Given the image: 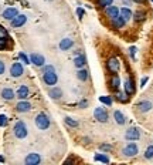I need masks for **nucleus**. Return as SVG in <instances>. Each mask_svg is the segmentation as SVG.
<instances>
[{"label":"nucleus","instance_id":"1","mask_svg":"<svg viewBox=\"0 0 153 165\" xmlns=\"http://www.w3.org/2000/svg\"><path fill=\"white\" fill-rule=\"evenodd\" d=\"M13 133H14V135H16L19 140H23V138L27 137V134H28V131H27V125H26L23 121H17V122L14 124Z\"/></svg>","mask_w":153,"mask_h":165},{"label":"nucleus","instance_id":"2","mask_svg":"<svg viewBox=\"0 0 153 165\" xmlns=\"http://www.w3.org/2000/svg\"><path fill=\"white\" fill-rule=\"evenodd\" d=\"M36 125H37L38 130H47L50 127V118L47 117V114L44 113H40L36 117Z\"/></svg>","mask_w":153,"mask_h":165},{"label":"nucleus","instance_id":"3","mask_svg":"<svg viewBox=\"0 0 153 165\" xmlns=\"http://www.w3.org/2000/svg\"><path fill=\"white\" fill-rule=\"evenodd\" d=\"M43 81L47 84V85H55L58 81V77L55 74V70L54 71H44L43 73Z\"/></svg>","mask_w":153,"mask_h":165},{"label":"nucleus","instance_id":"4","mask_svg":"<svg viewBox=\"0 0 153 165\" xmlns=\"http://www.w3.org/2000/svg\"><path fill=\"white\" fill-rule=\"evenodd\" d=\"M24 73V69H23V64L21 63H13L12 67H10V74L14 78H19V77L23 76Z\"/></svg>","mask_w":153,"mask_h":165},{"label":"nucleus","instance_id":"5","mask_svg":"<svg viewBox=\"0 0 153 165\" xmlns=\"http://www.w3.org/2000/svg\"><path fill=\"white\" fill-rule=\"evenodd\" d=\"M94 117H95L99 122H106V121H108V111H106L105 108L98 107V108H95V111H94Z\"/></svg>","mask_w":153,"mask_h":165},{"label":"nucleus","instance_id":"6","mask_svg":"<svg viewBox=\"0 0 153 165\" xmlns=\"http://www.w3.org/2000/svg\"><path fill=\"white\" fill-rule=\"evenodd\" d=\"M30 63H33L34 66H37V67H43L45 64V58L41 56V54H38V53H33L30 54Z\"/></svg>","mask_w":153,"mask_h":165},{"label":"nucleus","instance_id":"7","mask_svg":"<svg viewBox=\"0 0 153 165\" xmlns=\"http://www.w3.org/2000/svg\"><path fill=\"white\" fill-rule=\"evenodd\" d=\"M139 137H140V131L136 127L129 128L126 131V134H125V138L128 141H136V140H139Z\"/></svg>","mask_w":153,"mask_h":165},{"label":"nucleus","instance_id":"8","mask_svg":"<svg viewBox=\"0 0 153 165\" xmlns=\"http://www.w3.org/2000/svg\"><path fill=\"white\" fill-rule=\"evenodd\" d=\"M24 162L27 165H37L41 162V157H40V154H37V152H31L26 157Z\"/></svg>","mask_w":153,"mask_h":165},{"label":"nucleus","instance_id":"9","mask_svg":"<svg viewBox=\"0 0 153 165\" xmlns=\"http://www.w3.org/2000/svg\"><path fill=\"white\" fill-rule=\"evenodd\" d=\"M138 145L135 144V142H129L125 148H123V155H126V157H135L136 154H138Z\"/></svg>","mask_w":153,"mask_h":165},{"label":"nucleus","instance_id":"10","mask_svg":"<svg viewBox=\"0 0 153 165\" xmlns=\"http://www.w3.org/2000/svg\"><path fill=\"white\" fill-rule=\"evenodd\" d=\"M106 67H108V70L111 71V73H118L119 71V67H121V64H119V60L115 57H111L108 60V63H106Z\"/></svg>","mask_w":153,"mask_h":165},{"label":"nucleus","instance_id":"11","mask_svg":"<svg viewBox=\"0 0 153 165\" xmlns=\"http://www.w3.org/2000/svg\"><path fill=\"white\" fill-rule=\"evenodd\" d=\"M19 14V10L16 7H7L6 10L3 12V19L6 20H13L16 16Z\"/></svg>","mask_w":153,"mask_h":165},{"label":"nucleus","instance_id":"12","mask_svg":"<svg viewBox=\"0 0 153 165\" xmlns=\"http://www.w3.org/2000/svg\"><path fill=\"white\" fill-rule=\"evenodd\" d=\"M12 21V27H21L23 24H26V21H27V17H26L24 14H17L16 17L13 20H10Z\"/></svg>","mask_w":153,"mask_h":165},{"label":"nucleus","instance_id":"13","mask_svg":"<svg viewBox=\"0 0 153 165\" xmlns=\"http://www.w3.org/2000/svg\"><path fill=\"white\" fill-rule=\"evenodd\" d=\"M16 110H17L19 113H27V111L31 110V104H30L28 101H26V100H21L20 102H17Z\"/></svg>","mask_w":153,"mask_h":165},{"label":"nucleus","instance_id":"14","mask_svg":"<svg viewBox=\"0 0 153 165\" xmlns=\"http://www.w3.org/2000/svg\"><path fill=\"white\" fill-rule=\"evenodd\" d=\"M106 16H108L111 20L116 19V17L119 16V9L115 6H108L106 7Z\"/></svg>","mask_w":153,"mask_h":165},{"label":"nucleus","instance_id":"15","mask_svg":"<svg viewBox=\"0 0 153 165\" xmlns=\"http://www.w3.org/2000/svg\"><path fill=\"white\" fill-rule=\"evenodd\" d=\"M30 94V90L27 85H20L19 90H17V97H19L20 100H26L27 97Z\"/></svg>","mask_w":153,"mask_h":165},{"label":"nucleus","instance_id":"16","mask_svg":"<svg viewBox=\"0 0 153 165\" xmlns=\"http://www.w3.org/2000/svg\"><path fill=\"white\" fill-rule=\"evenodd\" d=\"M48 95H50L52 100H60L63 97V91H61V88H58V87H52L48 91Z\"/></svg>","mask_w":153,"mask_h":165},{"label":"nucleus","instance_id":"17","mask_svg":"<svg viewBox=\"0 0 153 165\" xmlns=\"http://www.w3.org/2000/svg\"><path fill=\"white\" fill-rule=\"evenodd\" d=\"M87 63V57L84 54H78L75 58H74V64H75L76 69H82L84 66Z\"/></svg>","mask_w":153,"mask_h":165},{"label":"nucleus","instance_id":"18","mask_svg":"<svg viewBox=\"0 0 153 165\" xmlns=\"http://www.w3.org/2000/svg\"><path fill=\"white\" fill-rule=\"evenodd\" d=\"M72 46H74V41H72L71 38H64V40H61V41H60V49H61L63 51L70 50Z\"/></svg>","mask_w":153,"mask_h":165},{"label":"nucleus","instance_id":"19","mask_svg":"<svg viewBox=\"0 0 153 165\" xmlns=\"http://www.w3.org/2000/svg\"><path fill=\"white\" fill-rule=\"evenodd\" d=\"M125 93L128 95H132L135 93V87H133V81L130 80V78H128L126 81H125Z\"/></svg>","mask_w":153,"mask_h":165},{"label":"nucleus","instance_id":"20","mask_svg":"<svg viewBox=\"0 0 153 165\" xmlns=\"http://www.w3.org/2000/svg\"><path fill=\"white\" fill-rule=\"evenodd\" d=\"M1 97L4 100H7V101H10V100L14 98V91L12 88H3L1 90Z\"/></svg>","mask_w":153,"mask_h":165},{"label":"nucleus","instance_id":"21","mask_svg":"<svg viewBox=\"0 0 153 165\" xmlns=\"http://www.w3.org/2000/svg\"><path fill=\"white\" fill-rule=\"evenodd\" d=\"M125 23H126V20L123 19L122 16H118L116 19L112 20V24H114L115 29H122V27L125 26Z\"/></svg>","mask_w":153,"mask_h":165},{"label":"nucleus","instance_id":"22","mask_svg":"<svg viewBox=\"0 0 153 165\" xmlns=\"http://www.w3.org/2000/svg\"><path fill=\"white\" fill-rule=\"evenodd\" d=\"M138 108H139V111H142V113H147V111L152 108V102L150 101H142L138 104Z\"/></svg>","mask_w":153,"mask_h":165},{"label":"nucleus","instance_id":"23","mask_svg":"<svg viewBox=\"0 0 153 165\" xmlns=\"http://www.w3.org/2000/svg\"><path fill=\"white\" fill-rule=\"evenodd\" d=\"M114 118H115V121H116L119 125H123V124H125V115L122 114L119 110H116V111L114 113Z\"/></svg>","mask_w":153,"mask_h":165},{"label":"nucleus","instance_id":"24","mask_svg":"<svg viewBox=\"0 0 153 165\" xmlns=\"http://www.w3.org/2000/svg\"><path fill=\"white\" fill-rule=\"evenodd\" d=\"M119 16H122V17L128 21L129 19H132V12H130L128 7H122L121 10H119Z\"/></svg>","mask_w":153,"mask_h":165},{"label":"nucleus","instance_id":"25","mask_svg":"<svg viewBox=\"0 0 153 165\" xmlns=\"http://www.w3.org/2000/svg\"><path fill=\"white\" fill-rule=\"evenodd\" d=\"M111 87H112L115 91L119 90V87H121V80H119L118 76H112V78H111Z\"/></svg>","mask_w":153,"mask_h":165},{"label":"nucleus","instance_id":"26","mask_svg":"<svg viewBox=\"0 0 153 165\" xmlns=\"http://www.w3.org/2000/svg\"><path fill=\"white\" fill-rule=\"evenodd\" d=\"M94 159H95V161H99V162H103V164H108L109 162V157L105 155V154H95V155H94Z\"/></svg>","mask_w":153,"mask_h":165},{"label":"nucleus","instance_id":"27","mask_svg":"<svg viewBox=\"0 0 153 165\" xmlns=\"http://www.w3.org/2000/svg\"><path fill=\"white\" fill-rule=\"evenodd\" d=\"M76 77H78V80H81V81H87V80H88V71L79 70L76 73Z\"/></svg>","mask_w":153,"mask_h":165},{"label":"nucleus","instance_id":"28","mask_svg":"<svg viewBox=\"0 0 153 165\" xmlns=\"http://www.w3.org/2000/svg\"><path fill=\"white\" fill-rule=\"evenodd\" d=\"M64 121H65V124H67V125H70V127H72V128L78 127V121L74 120V118H71V117H65Z\"/></svg>","mask_w":153,"mask_h":165},{"label":"nucleus","instance_id":"29","mask_svg":"<svg viewBox=\"0 0 153 165\" xmlns=\"http://www.w3.org/2000/svg\"><path fill=\"white\" fill-rule=\"evenodd\" d=\"M99 101H101L102 104H105V105H112V98L108 97V95H101V97H99Z\"/></svg>","mask_w":153,"mask_h":165},{"label":"nucleus","instance_id":"30","mask_svg":"<svg viewBox=\"0 0 153 165\" xmlns=\"http://www.w3.org/2000/svg\"><path fill=\"white\" fill-rule=\"evenodd\" d=\"M112 1H114V0H98V6L102 7V9H106L108 6L112 4Z\"/></svg>","mask_w":153,"mask_h":165},{"label":"nucleus","instance_id":"31","mask_svg":"<svg viewBox=\"0 0 153 165\" xmlns=\"http://www.w3.org/2000/svg\"><path fill=\"white\" fill-rule=\"evenodd\" d=\"M116 100L121 102H126L128 101V94L126 93H116Z\"/></svg>","mask_w":153,"mask_h":165},{"label":"nucleus","instance_id":"32","mask_svg":"<svg viewBox=\"0 0 153 165\" xmlns=\"http://www.w3.org/2000/svg\"><path fill=\"white\" fill-rule=\"evenodd\" d=\"M145 158H147V159L153 158V145H149L146 148V151H145Z\"/></svg>","mask_w":153,"mask_h":165},{"label":"nucleus","instance_id":"33","mask_svg":"<svg viewBox=\"0 0 153 165\" xmlns=\"http://www.w3.org/2000/svg\"><path fill=\"white\" fill-rule=\"evenodd\" d=\"M19 58L21 60V63H24V64H30V58L27 57V56H26V54L23 53V51H20V53H19Z\"/></svg>","mask_w":153,"mask_h":165},{"label":"nucleus","instance_id":"34","mask_svg":"<svg viewBox=\"0 0 153 165\" xmlns=\"http://www.w3.org/2000/svg\"><path fill=\"white\" fill-rule=\"evenodd\" d=\"M7 122H9V120H7V117H6V115L0 114V127H6V125H7Z\"/></svg>","mask_w":153,"mask_h":165},{"label":"nucleus","instance_id":"35","mask_svg":"<svg viewBox=\"0 0 153 165\" xmlns=\"http://www.w3.org/2000/svg\"><path fill=\"white\" fill-rule=\"evenodd\" d=\"M7 47V37H0V50Z\"/></svg>","mask_w":153,"mask_h":165},{"label":"nucleus","instance_id":"36","mask_svg":"<svg viewBox=\"0 0 153 165\" xmlns=\"http://www.w3.org/2000/svg\"><path fill=\"white\" fill-rule=\"evenodd\" d=\"M143 19H145V14H143L142 12H138L136 14H135V20H136V21H142Z\"/></svg>","mask_w":153,"mask_h":165},{"label":"nucleus","instance_id":"37","mask_svg":"<svg viewBox=\"0 0 153 165\" xmlns=\"http://www.w3.org/2000/svg\"><path fill=\"white\" fill-rule=\"evenodd\" d=\"M76 14H78V19H79V20H82L84 14H85V12H84V9H81V7H78V9H76Z\"/></svg>","mask_w":153,"mask_h":165},{"label":"nucleus","instance_id":"38","mask_svg":"<svg viewBox=\"0 0 153 165\" xmlns=\"http://www.w3.org/2000/svg\"><path fill=\"white\" fill-rule=\"evenodd\" d=\"M101 150H103V151H112V147L108 145V144H102Z\"/></svg>","mask_w":153,"mask_h":165},{"label":"nucleus","instance_id":"39","mask_svg":"<svg viewBox=\"0 0 153 165\" xmlns=\"http://www.w3.org/2000/svg\"><path fill=\"white\" fill-rule=\"evenodd\" d=\"M4 70H6V66H4V63L0 60V74H4Z\"/></svg>","mask_w":153,"mask_h":165},{"label":"nucleus","instance_id":"40","mask_svg":"<svg viewBox=\"0 0 153 165\" xmlns=\"http://www.w3.org/2000/svg\"><path fill=\"white\" fill-rule=\"evenodd\" d=\"M0 37H7V32L0 26Z\"/></svg>","mask_w":153,"mask_h":165},{"label":"nucleus","instance_id":"41","mask_svg":"<svg viewBox=\"0 0 153 165\" xmlns=\"http://www.w3.org/2000/svg\"><path fill=\"white\" fill-rule=\"evenodd\" d=\"M147 80H149V78H147V77H143V78H142V81H140V87H142V88H143V87H145V85H146Z\"/></svg>","mask_w":153,"mask_h":165},{"label":"nucleus","instance_id":"42","mask_svg":"<svg viewBox=\"0 0 153 165\" xmlns=\"http://www.w3.org/2000/svg\"><path fill=\"white\" fill-rule=\"evenodd\" d=\"M129 53H130V57L135 58V53H136V47H130L129 49Z\"/></svg>","mask_w":153,"mask_h":165},{"label":"nucleus","instance_id":"43","mask_svg":"<svg viewBox=\"0 0 153 165\" xmlns=\"http://www.w3.org/2000/svg\"><path fill=\"white\" fill-rule=\"evenodd\" d=\"M44 67V66H43ZM43 71H54V67L52 66H45L44 69H43Z\"/></svg>","mask_w":153,"mask_h":165},{"label":"nucleus","instance_id":"44","mask_svg":"<svg viewBox=\"0 0 153 165\" xmlns=\"http://www.w3.org/2000/svg\"><path fill=\"white\" fill-rule=\"evenodd\" d=\"M135 3H143V1H145V0H133Z\"/></svg>","mask_w":153,"mask_h":165},{"label":"nucleus","instance_id":"45","mask_svg":"<svg viewBox=\"0 0 153 165\" xmlns=\"http://www.w3.org/2000/svg\"><path fill=\"white\" fill-rule=\"evenodd\" d=\"M0 162H4V157H1V155H0Z\"/></svg>","mask_w":153,"mask_h":165},{"label":"nucleus","instance_id":"46","mask_svg":"<svg viewBox=\"0 0 153 165\" xmlns=\"http://www.w3.org/2000/svg\"><path fill=\"white\" fill-rule=\"evenodd\" d=\"M48 1H51V0H48Z\"/></svg>","mask_w":153,"mask_h":165},{"label":"nucleus","instance_id":"47","mask_svg":"<svg viewBox=\"0 0 153 165\" xmlns=\"http://www.w3.org/2000/svg\"><path fill=\"white\" fill-rule=\"evenodd\" d=\"M152 1H153V0H152Z\"/></svg>","mask_w":153,"mask_h":165}]
</instances>
